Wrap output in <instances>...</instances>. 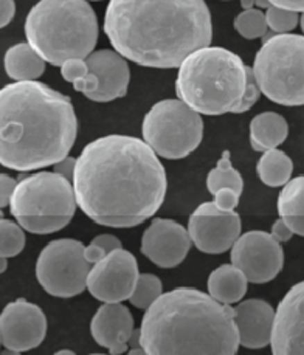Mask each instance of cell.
<instances>
[{
    "mask_svg": "<svg viewBox=\"0 0 304 355\" xmlns=\"http://www.w3.org/2000/svg\"><path fill=\"white\" fill-rule=\"evenodd\" d=\"M207 188L211 194H216L219 189H233L237 194H242V175L237 173L233 168V164H231L228 150H223L221 160L216 164V168L211 169L208 173Z\"/></svg>",
    "mask_w": 304,
    "mask_h": 355,
    "instance_id": "cell-24",
    "label": "cell"
},
{
    "mask_svg": "<svg viewBox=\"0 0 304 355\" xmlns=\"http://www.w3.org/2000/svg\"><path fill=\"white\" fill-rule=\"evenodd\" d=\"M280 218L304 216V175L289 180L278 197Z\"/></svg>",
    "mask_w": 304,
    "mask_h": 355,
    "instance_id": "cell-25",
    "label": "cell"
},
{
    "mask_svg": "<svg viewBox=\"0 0 304 355\" xmlns=\"http://www.w3.org/2000/svg\"><path fill=\"white\" fill-rule=\"evenodd\" d=\"M247 84V65L233 51L207 47L193 51L178 65V100L201 115L236 114Z\"/></svg>",
    "mask_w": 304,
    "mask_h": 355,
    "instance_id": "cell-5",
    "label": "cell"
},
{
    "mask_svg": "<svg viewBox=\"0 0 304 355\" xmlns=\"http://www.w3.org/2000/svg\"><path fill=\"white\" fill-rule=\"evenodd\" d=\"M104 33L128 61L176 69L211 44L213 25L205 0H110Z\"/></svg>",
    "mask_w": 304,
    "mask_h": 355,
    "instance_id": "cell-2",
    "label": "cell"
},
{
    "mask_svg": "<svg viewBox=\"0 0 304 355\" xmlns=\"http://www.w3.org/2000/svg\"><path fill=\"white\" fill-rule=\"evenodd\" d=\"M270 346L275 355L304 354V281L290 288L276 309Z\"/></svg>",
    "mask_w": 304,
    "mask_h": 355,
    "instance_id": "cell-15",
    "label": "cell"
},
{
    "mask_svg": "<svg viewBox=\"0 0 304 355\" xmlns=\"http://www.w3.org/2000/svg\"><path fill=\"white\" fill-rule=\"evenodd\" d=\"M248 281L233 264H223L211 272L208 278V293L222 304L239 302L247 293Z\"/></svg>",
    "mask_w": 304,
    "mask_h": 355,
    "instance_id": "cell-20",
    "label": "cell"
},
{
    "mask_svg": "<svg viewBox=\"0 0 304 355\" xmlns=\"http://www.w3.org/2000/svg\"><path fill=\"white\" fill-rule=\"evenodd\" d=\"M10 211L25 232L50 234L74 219L76 200L71 182L56 173H37L16 183Z\"/></svg>",
    "mask_w": 304,
    "mask_h": 355,
    "instance_id": "cell-7",
    "label": "cell"
},
{
    "mask_svg": "<svg viewBox=\"0 0 304 355\" xmlns=\"http://www.w3.org/2000/svg\"><path fill=\"white\" fill-rule=\"evenodd\" d=\"M3 218V211H2V208H0V219Z\"/></svg>",
    "mask_w": 304,
    "mask_h": 355,
    "instance_id": "cell-44",
    "label": "cell"
},
{
    "mask_svg": "<svg viewBox=\"0 0 304 355\" xmlns=\"http://www.w3.org/2000/svg\"><path fill=\"white\" fill-rule=\"evenodd\" d=\"M266 22L267 27L272 30L275 35H281V33H289L296 28L300 22L298 12L280 8V6L270 5L266 10Z\"/></svg>",
    "mask_w": 304,
    "mask_h": 355,
    "instance_id": "cell-29",
    "label": "cell"
},
{
    "mask_svg": "<svg viewBox=\"0 0 304 355\" xmlns=\"http://www.w3.org/2000/svg\"><path fill=\"white\" fill-rule=\"evenodd\" d=\"M255 5L257 6V8H269V6H270V2H269V0H255Z\"/></svg>",
    "mask_w": 304,
    "mask_h": 355,
    "instance_id": "cell-41",
    "label": "cell"
},
{
    "mask_svg": "<svg viewBox=\"0 0 304 355\" xmlns=\"http://www.w3.org/2000/svg\"><path fill=\"white\" fill-rule=\"evenodd\" d=\"M89 73V67L85 59L81 58H71L61 64V75L67 83L74 84L75 81L81 80Z\"/></svg>",
    "mask_w": 304,
    "mask_h": 355,
    "instance_id": "cell-32",
    "label": "cell"
},
{
    "mask_svg": "<svg viewBox=\"0 0 304 355\" xmlns=\"http://www.w3.org/2000/svg\"><path fill=\"white\" fill-rule=\"evenodd\" d=\"M16 188V180L6 174H0V208L10 205L12 191Z\"/></svg>",
    "mask_w": 304,
    "mask_h": 355,
    "instance_id": "cell-34",
    "label": "cell"
},
{
    "mask_svg": "<svg viewBox=\"0 0 304 355\" xmlns=\"http://www.w3.org/2000/svg\"><path fill=\"white\" fill-rule=\"evenodd\" d=\"M261 94L281 106H304V36L281 33L262 41L253 62Z\"/></svg>",
    "mask_w": 304,
    "mask_h": 355,
    "instance_id": "cell-8",
    "label": "cell"
},
{
    "mask_svg": "<svg viewBox=\"0 0 304 355\" xmlns=\"http://www.w3.org/2000/svg\"><path fill=\"white\" fill-rule=\"evenodd\" d=\"M143 141L158 157L180 160L199 148L203 138V121L199 112L182 100H163L144 115Z\"/></svg>",
    "mask_w": 304,
    "mask_h": 355,
    "instance_id": "cell-9",
    "label": "cell"
},
{
    "mask_svg": "<svg viewBox=\"0 0 304 355\" xmlns=\"http://www.w3.org/2000/svg\"><path fill=\"white\" fill-rule=\"evenodd\" d=\"M25 247V233L19 223L0 219V256L15 258Z\"/></svg>",
    "mask_w": 304,
    "mask_h": 355,
    "instance_id": "cell-27",
    "label": "cell"
},
{
    "mask_svg": "<svg viewBox=\"0 0 304 355\" xmlns=\"http://www.w3.org/2000/svg\"><path fill=\"white\" fill-rule=\"evenodd\" d=\"M71 187L76 207L98 225L132 228L160 209L168 182L158 155L140 138L105 135L79 154Z\"/></svg>",
    "mask_w": 304,
    "mask_h": 355,
    "instance_id": "cell-1",
    "label": "cell"
},
{
    "mask_svg": "<svg viewBox=\"0 0 304 355\" xmlns=\"http://www.w3.org/2000/svg\"><path fill=\"white\" fill-rule=\"evenodd\" d=\"M257 175L264 185L270 188L284 187L292 177L294 163L290 157L278 148L269 149L257 162Z\"/></svg>",
    "mask_w": 304,
    "mask_h": 355,
    "instance_id": "cell-23",
    "label": "cell"
},
{
    "mask_svg": "<svg viewBox=\"0 0 304 355\" xmlns=\"http://www.w3.org/2000/svg\"><path fill=\"white\" fill-rule=\"evenodd\" d=\"M90 73L96 76V89L87 96L96 103H109L128 94L130 70L128 61L114 50L92 51L85 58Z\"/></svg>",
    "mask_w": 304,
    "mask_h": 355,
    "instance_id": "cell-17",
    "label": "cell"
},
{
    "mask_svg": "<svg viewBox=\"0 0 304 355\" xmlns=\"http://www.w3.org/2000/svg\"><path fill=\"white\" fill-rule=\"evenodd\" d=\"M191 245L188 230L169 219H154L142 238V253L162 268L182 264Z\"/></svg>",
    "mask_w": 304,
    "mask_h": 355,
    "instance_id": "cell-16",
    "label": "cell"
},
{
    "mask_svg": "<svg viewBox=\"0 0 304 355\" xmlns=\"http://www.w3.org/2000/svg\"><path fill=\"white\" fill-rule=\"evenodd\" d=\"M138 275L135 256L121 247L95 262L89 270L85 288L101 302H123L134 292Z\"/></svg>",
    "mask_w": 304,
    "mask_h": 355,
    "instance_id": "cell-12",
    "label": "cell"
},
{
    "mask_svg": "<svg viewBox=\"0 0 304 355\" xmlns=\"http://www.w3.org/2000/svg\"><path fill=\"white\" fill-rule=\"evenodd\" d=\"M270 234H272L273 239L278 241L280 244H282V242L290 241V239H292V236H294L292 230H290V228L286 225V222H284L282 219H278V220H276V222L273 223L272 232H270Z\"/></svg>",
    "mask_w": 304,
    "mask_h": 355,
    "instance_id": "cell-37",
    "label": "cell"
},
{
    "mask_svg": "<svg viewBox=\"0 0 304 355\" xmlns=\"http://www.w3.org/2000/svg\"><path fill=\"white\" fill-rule=\"evenodd\" d=\"M289 135L287 121L276 112H264L250 123V143L257 153L278 148Z\"/></svg>",
    "mask_w": 304,
    "mask_h": 355,
    "instance_id": "cell-21",
    "label": "cell"
},
{
    "mask_svg": "<svg viewBox=\"0 0 304 355\" xmlns=\"http://www.w3.org/2000/svg\"><path fill=\"white\" fill-rule=\"evenodd\" d=\"M286 225L292 230L294 234L303 236L304 238V216H286V218H281Z\"/></svg>",
    "mask_w": 304,
    "mask_h": 355,
    "instance_id": "cell-39",
    "label": "cell"
},
{
    "mask_svg": "<svg viewBox=\"0 0 304 355\" xmlns=\"http://www.w3.org/2000/svg\"><path fill=\"white\" fill-rule=\"evenodd\" d=\"M163 293V286L158 276L152 273L138 275L134 292L130 293L129 301L137 309H148Z\"/></svg>",
    "mask_w": 304,
    "mask_h": 355,
    "instance_id": "cell-26",
    "label": "cell"
},
{
    "mask_svg": "<svg viewBox=\"0 0 304 355\" xmlns=\"http://www.w3.org/2000/svg\"><path fill=\"white\" fill-rule=\"evenodd\" d=\"M233 312L239 346L247 349H262L270 345L275 311L269 302L262 300H247L233 307Z\"/></svg>",
    "mask_w": 304,
    "mask_h": 355,
    "instance_id": "cell-19",
    "label": "cell"
},
{
    "mask_svg": "<svg viewBox=\"0 0 304 355\" xmlns=\"http://www.w3.org/2000/svg\"><path fill=\"white\" fill-rule=\"evenodd\" d=\"M300 24H301V30H303V33H304V12H303L301 17H300Z\"/></svg>",
    "mask_w": 304,
    "mask_h": 355,
    "instance_id": "cell-43",
    "label": "cell"
},
{
    "mask_svg": "<svg viewBox=\"0 0 304 355\" xmlns=\"http://www.w3.org/2000/svg\"><path fill=\"white\" fill-rule=\"evenodd\" d=\"M214 196V205L222 211H233L239 203L241 194H237L233 189H219Z\"/></svg>",
    "mask_w": 304,
    "mask_h": 355,
    "instance_id": "cell-33",
    "label": "cell"
},
{
    "mask_svg": "<svg viewBox=\"0 0 304 355\" xmlns=\"http://www.w3.org/2000/svg\"><path fill=\"white\" fill-rule=\"evenodd\" d=\"M121 242L114 234H100L90 242V245L84 247V256L90 264L101 261L104 256H108L110 252L117 248H121Z\"/></svg>",
    "mask_w": 304,
    "mask_h": 355,
    "instance_id": "cell-30",
    "label": "cell"
},
{
    "mask_svg": "<svg viewBox=\"0 0 304 355\" xmlns=\"http://www.w3.org/2000/svg\"><path fill=\"white\" fill-rule=\"evenodd\" d=\"M75 163H76V159H71V157H69V155L64 157L62 160H59L53 164V173L62 175V177H65V179L71 182V179H74Z\"/></svg>",
    "mask_w": 304,
    "mask_h": 355,
    "instance_id": "cell-35",
    "label": "cell"
},
{
    "mask_svg": "<svg viewBox=\"0 0 304 355\" xmlns=\"http://www.w3.org/2000/svg\"><path fill=\"white\" fill-rule=\"evenodd\" d=\"M25 36L45 62L61 67L94 51L98 19L87 0H39L26 16Z\"/></svg>",
    "mask_w": 304,
    "mask_h": 355,
    "instance_id": "cell-6",
    "label": "cell"
},
{
    "mask_svg": "<svg viewBox=\"0 0 304 355\" xmlns=\"http://www.w3.org/2000/svg\"><path fill=\"white\" fill-rule=\"evenodd\" d=\"M47 335L42 309L24 298L6 304L0 313V341L11 352H25L41 346Z\"/></svg>",
    "mask_w": 304,
    "mask_h": 355,
    "instance_id": "cell-14",
    "label": "cell"
},
{
    "mask_svg": "<svg viewBox=\"0 0 304 355\" xmlns=\"http://www.w3.org/2000/svg\"><path fill=\"white\" fill-rule=\"evenodd\" d=\"M16 15L15 0H0V28L8 25Z\"/></svg>",
    "mask_w": 304,
    "mask_h": 355,
    "instance_id": "cell-36",
    "label": "cell"
},
{
    "mask_svg": "<svg viewBox=\"0 0 304 355\" xmlns=\"http://www.w3.org/2000/svg\"><path fill=\"white\" fill-rule=\"evenodd\" d=\"M241 6L244 10L255 8V0H241Z\"/></svg>",
    "mask_w": 304,
    "mask_h": 355,
    "instance_id": "cell-40",
    "label": "cell"
},
{
    "mask_svg": "<svg viewBox=\"0 0 304 355\" xmlns=\"http://www.w3.org/2000/svg\"><path fill=\"white\" fill-rule=\"evenodd\" d=\"M260 95H261V90L257 87V84L255 81V76H253V70L252 67H248L247 65V84H246V92H244L242 95V100L239 103V107H237L236 114H244V112H247L252 109L256 101L260 100Z\"/></svg>",
    "mask_w": 304,
    "mask_h": 355,
    "instance_id": "cell-31",
    "label": "cell"
},
{
    "mask_svg": "<svg viewBox=\"0 0 304 355\" xmlns=\"http://www.w3.org/2000/svg\"><path fill=\"white\" fill-rule=\"evenodd\" d=\"M8 258H3V256H0V273H3L6 270V267H8Z\"/></svg>",
    "mask_w": 304,
    "mask_h": 355,
    "instance_id": "cell-42",
    "label": "cell"
},
{
    "mask_svg": "<svg viewBox=\"0 0 304 355\" xmlns=\"http://www.w3.org/2000/svg\"><path fill=\"white\" fill-rule=\"evenodd\" d=\"M134 331L132 313L121 302H104L90 323L92 337L114 355L129 349V338Z\"/></svg>",
    "mask_w": 304,
    "mask_h": 355,
    "instance_id": "cell-18",
    "label": "cell"
},
{
    "mask_svg": "<svg viewBox=\"0 0 304 355\" xmlns=\"http://www.w3.org/2000/svg\"><path fill=\"white\" fill-rule=\"evenodd\" d=\"M235 30L246 39L262 37L267 33L266 15L260 8L244 10L235 17Z\"/></svg>",
    "mask_w": 304,
    "mask_h": 355,
    "instance_id": "cell-28",
    "label": "cell"
},
{
    "mask_svg": "<svg viewBox=\"0 0 304 355\" xmlns=\"http://www.w3.org/2000/svg\"><path fill=\"white\" fill-rule=\"evenodd\" d=\"M270 5L280 6L284 10H290L295 12H304V0H269Z\"/></svg>",
    "mask_w": 304,
    "mask_h": 355,
    "instance_id": "cell-38",
    "label": "cell"
},
{
    "mask_svg": "<svg viewBox=\"0 0 304 355\" xmlns=\"http://www.w3.org/2000/svg\"><path fill=\"white\" fill-rule=\"evenodd\" d=\"M5 70L15 81H35L45 71V61L30 44H17L5 53Z\"/></svg>",
    "mask_w": 304,
    "mask_h": 355,
    "instance_id": "cell-22",
    "label": "cell"
},
{
    "mask_svg": "<svg viewBox=\"0 0 304 355\" xmlns=\"http://www.w3.org/2000/svg\"><path fill=\"white\" fill-rule=\"evenodd\" d=\"M241 228L239 214L235 209L222 211L214 202H205L197 207L188 222V234L193 245L208 254L226 253L241 236Z\"/></svg>",
    "mask_w": 304,
    "mask_h": 355,
    "instance_id": "cell-13",
    "label": "cell"
},
{
    "mask_svg": "<svg viewBox=\"0 0 304 355\" xmlns=\"http://www.w3.org/2000/svg\"><path fill=\"white\" fill-rule=\"evenodd\" d=\"M78 134L70 98L39 81L0 89V164L26 171L53 166L67 157Z\"/></svg>",
    "mask_w": 304,
    "mask_h": 355,
    "instance_id": "cell-3",
    "label": "cell"
},
{
    "mask_svg": "<svg viewBox=\"0 0 304 355\" xmlns=\"http://www.w3.org/2000/svg\"><path fill=\"white\" fill-rule=\"evenodd\" d=\"M90 262L84 256L83 242L51 241L39 254L36 278L51 297L71 298L81 295L87 284Z\"/></svg>",
    "mask_w": 304,
    "mask_h": 355,
    "instance_id": "cell-10",
    "label": "cell"
},
{
    "mask_svg": "<svg viewBox=\"0 0 304 355\" xmlns=\"http://www.w3.org/2000/svg\"><path fill=\"white\" fill-rule=\"evenodd\" d=\"M0 346H2V341H0Z\"/></svg>",
    "mask_w": 304,
    "mask_h": 355,
    "instance_id": "cell-45",
    "label": "cell"
},
{
    "mask_svg": "<svg viewBox=\"0 0 304 355\" xmlns=\"http://www.w3.org/2000/svg\"><path fill=\"white\" fill-rule=\"evenodd\" d=\"M140 345L151 355H233L239 349L233 307L191 287L162 293L144 313Z\"/></svg>",
    "mask_w": 304,
    "mask_h": 355,
    "instance_id": "cell-4",
    "label": "cell"
},
{
    "mask_svg": "<svg viewBox=\"0 0 304 355\" xmlns=\"http://www.w3.org/2000/svg\"><path fill=\"white\" fill-rule=\"evenodd\" d=\"M231 264L246 275L248 282L266 284L275 279L284 266L281 244L266 232L241 234L231 245Z\"/></svg>",
    "mask_w": 304,
    "mask_h": 355,
    "instance_id": "cell-11",
    "label": "cell"
}]
</instances>
